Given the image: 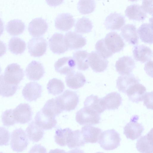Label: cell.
I'll list each match as a JSON object with an SVG mask.
<instances>
[{
  "instance_id": "29",
  "label": "cell",
  "mask_w": 153,
  "mask_h": 153,
  "mask_svg": "<svg viewBox=\"0 0 153 153\" xmlns=\"http://www.w3.org/2000/svg\"><path fill=\"white\" fill-rule=\"evenodd\" d=\"M125 13L129 19L138 21H144L147 16V13L143 10L141 6L137 4L128 6Z\"/></svg>"
},
{
  "instance_id": "26",
  "label": "cell",
  "mask_w": 153,
  "mask_h": 153,
  "mask_svg": "<svg viewBox=\"0 0 153 153\" xmlns=\"http://www.w3.org/2000/svg\"><path fill=\"white\" fill-rule=\"evenodd\" d=\"M133 56L137 61L143 63L151 60L152 57V51L149 47L141 45L134 47Z\"/></svg>"
},
{
  "instance_id": "23",
  "label": "cell",
  "mask_w": 153,
  "mask_h": 153,
  "mask_svg": "<svg viewBox=\"0 0 153 153\" xmlns=\"http://www.w3.org/2000/svg\"><path fill=\"white\" fill-rule=\"evenodd\" d=\"M65 82L69 88L76 89L83 86L86 80L82 73L74 71L66 75Z\"/></svg>"
},
{
  "instance_id": "35",
  "label": "cell",
  "mask_w": 153,
  "mask_h": 153,
  "mask_svg": "<svg viewBox=\"0 0 153 153\" xmlns=\"http://www.w3.org/2000/svg\"><path fill=\"white\" fill-rule=\"evenodd\" d=\"M25 29L24 23L19 19H14L9 22L7 24L6 29L11 35L16 36L22 34Z\"/></svg>"
},
{
  "instance_id": "53",
  "label": "cell",
  "mask_w": 153,
  "mask_h": 153,
  "mask_svg": "<svg viewBox=\"0 0 153 153\" xmlns=\"http://www.w3.org/2000/svg\"><path fill=\"white\" fill-rule=\"evenodd\" d=\"M128 0L130 1H131V2H134V1H137L139 0Z\"/></svg>"
},
{
  "instance_id": "42",
  "label": "cell",
  "mask_w": 153,
  "mask_h": 153,
  "mask_svg": "<svg viewBox=\"0 0 153 153\" xmlns=\"http://www.w3.org/2000/svg\"><path fill=\"white\" fill-rule=\"evenodd\" d=\"M72 130L69 128L58 129L55 132V141L59 145L65 146L67 143L69 134Z\"/></svg>"
},
{
  "instance_id": "17",
  "label": "cell",
  "mask_w": 153,
  "mask_h": 153,
  "mask_svg": "<svg viewBox=\"0 0 153 153\" xmlns=\"http://www.w3.org/2000/svg\"><path fill=\"white\" fill-rule=\"evenodd\" d=\"M115 67L117 72L121 75L129 74L135 67L134 59L130 56H123L117 61Z\"/></svg>"
},
{
  "instance_id": "49",
  "label": "cell",
  "mask_w": 153,
  "mask_h": 153,
  "mask_svg": "<svg viewBox=\"0 0 153 153\" xmlns=\"http://www.w3.org/2000/svg\"><path fill=\"white\" fill-rule=\"evenodd\" d=\"M47 4L51 7H56L61 4L64 0H45Z\"/></svg>"
},
{
  "instance_id": "1",
  "label": "cell",
  "mask_w": 153,
  "mask_h": 153,
  "mask_svg": "<svg viewBox=\"0 0 153 153\" xmlns=\"http://www.w3.org/2000/svg\"><path fill=\"white\" fill-rule=\"evenodd\" d=\"M121 139L119 134L114 129L106 130L102 132L98 139L101 147L106 150H111L120 145Z\"/></svg>"
},
{
  "instance_id": "34",
  "label": "cell",
  "mask_w": 153,
  "mask_h": 153,
  "mask_svg": "<svg viewBox=\"0 0 153 153\" xmlns=\"http://www.w3.org/2000/svg\"><path fill=\"white\" fill-rule=\"evenodd\" d=\"M85 143L81 131L79 130H72L69 134L67 144L69 148H77L84 146Z\"/></svg>"
},
{
  "instance_id": "6",
  "label": "cell",
  "mask_w": 153,
  "mask_h": 153,
  "mask_svg": "<svg viewBox=\"0 0 153 153\" xmlns=\"http://www.w3.org/2000/svg\"><path fill=\"white\" fill-rule=\"evenodd\" d=\"M48 43L46 39L42 37H34L28 42L27 48L31 56L39 57L46 52Z\"/></svg>"
},
{
  "instance_id": "9",
  "label": "cell",
  "mask_w": 153,
  "mask_h": 153,
  "mask_svg": "<svg viewBox=\"0 0 153 153\" xmlns=\"http://www.w3.org/2000/svg\"><path fill=\"white\" fill-rule=\"evenodd\" d=\"M135 116L131 118L124 128L123 133L126 138L132 140L138 138L141 135L144 130L143 126L136 120Z\"/></svg>"
},
{
  "instance_id": "41",
  "label": "cell",
  "mask_w": 153,
  "mask_h": 153,
  "mask_svg": "<svg viewBox=\"0 0 153 153\" xmlns=\"http://www.w3.org/2000/svg\"><path fill=\"white\" fill-rule=\"evenodd\" d=\"M96 7L94 0H79L77 4V9L82 14H87L93 12Z\"/></svg>"
},
{
  "instance_id": "10",
  "label": "cell",
  "mask_w": 153,
  "mask_h": 153,
  "mask_svg": "<svg viewBox=\"0 0 153 153\" xmlns=\"http://www.w3.org/2000/svg\"><path fill=\"white\" fill-rule=\"evenodd\" d=\"M64 39L66 45L69 50L82 48L86 44V39L76 32L69 31L65 34Z\"/></svg>"
},
{
  "instance_id": "27",
  "label": "cell",
  "mask_w": 153,
  "mask_h": 153,
  "mask_svg": "<svg viewBox=\"0 0 153 153\" xmlns=\"http://www.w3.org/2000/svg\"><path fill=\"white\" fill-rule=\"evenodd\" d=\"M121 34L124 39L129 44L134 45L138 43L139 36L134 25L128 24L124 25L121 29Z\"/></svg>"
},
{
  "instance_id": "36",
  "label": "cell",
  "mask_w": 153,
  "mask_h": 153,
  "mask_svg": "<svg viewBox=\"0 0 153 153\" xmlns=\"http://www.w3.org/2000/svg\"><path fill=\"white\" fill-rule=\"evenodd\" d=\"M26 48L25 42L18 37H13L10 40L8 48L12 53L18 55L23 53Z\"/></svg>"
},
{
  "instance_id": "5",
  "label": "cell",
  "mask_w": 153,
  "mask_h": 153,
  "mask_svg": "<svg viewBox=\"0 0 153 153\" xmlns=\"http://www.w3.org/2000/svg\"><path fill=\"white\" fill-rule=\"evenodd\" d=\"M28 144L27 137L22 129H16L12 132L11 136L10 145L13 151L22 152L26 149Z\"/></svg>"
},
{
  "instance_id": "24",
  "label": "cell",
  "mask_w": 153,
  "mask_h": 153,
  "mask_svg": "<svg viewBox=\"0 0 153 153\" xmlns=\"http://www.w3.org/2000/svg\"><path fill=\"white\" fill-rule=\"evenodd\" d=\"M81 132L85 143H95L98 142L102 130L91 125H86L82 128Z\"/></svg>"
},
{
  "instance_id": "7",
  "label": "cell",
  "mask_w": 153,
  "mask_h": 153,
  "mask_svg": "<svg viewBox=\"0 0 153 153\" xmlns=\"http://www.w3.org/2000/svg\"><path fill=\"white\" fill-rule=\"evenodd\" d=\"M32 109L27 103H21L13 109V114L16 123L25 124L30 122L32 116Z\"/></svg>"
},
{
  "instance_id": "20",
  "label": "cell",
  "mask_w": 153,
  "mask_h": 153,
  "mask_svg": "<svg viewBox=\"0 0 153 153\" xmlns=\"http://www.w3.org/2000/svg\"><path fill=\"white\" fill-rule=\"evenodd\" d=\"M125 23V18L123 16L114 12L110 13L106 17L104 24L107 29L116 30H120Z\"/></svg>"
},
{
  "instance_id": "31",
  "label": "cell",
  "mask_w": 153,
  "mask_h": 153,
  "mask_svg": "<svg viewBox=\"0 0 153 153\" xmlns=\"http://www.w3.org/2000/svg\"><path fill=\"white\" fill-rule=\"evenodd\" d=\"M89 54L84 50L78 51L73 53V58L79 70L84 71L89 68Z\"/></svg>"
},
{
  "instance_id": "45",
  "label": "cell",
  "mask_w": 153,
  "mask_h": 153,
  "mask_svg": "<svg viewBox=\"0 0 153 153\" xmlns=\"http://www.w3.org/2000/svg\"><path fill=\"white\" fill-rule=\"evenodd\" d=\"M10 139V133L5 128L0 127V146L7 145Z\"/></svg>"
},
{
  "instance_id": "40",
  "label": "cell",
  "mask_w": 153,
  "mask_h": 153,
  "mask_svg": "<svg viewBox=\"0 0 153 153\" xmlns=\"http://www.w3.org/2000/svg\"><path fill=\"white\" fill-rule=\"evenodd\" d=\"M65 88L63 82L61 80L56 78L51 79L47 85L48 93L53 95L60 94Z\"/></svg>"
},
{
  "instance_id": "39",
  "label": "cell",
  "mask_w": 153,
  "mask_h": 153,
  "mask_svg": "<svg viewBox=\"0 0 153 153\" xmlns=\"http://www.w3.org/2000/svg\"><path fill=\"white\" fill-rule=\"evenodd\" d=\"M93 27L91 21L88 18L82 17L78 19L75 25L76 33L84 34L90 32Z\"/></svg>"
},
{
  "instance_id": "50",
  "label": "cell",
  "mask_w": 153,
  "mask_h": 153,
  "mask_svg": "<svg viewBox=\"0 0 153 153\" xmlns=\"http://www.w3.org/2000/svg\"><path fill=\"white\" fill-rule=\"evenodd\" d=\"M6 51L7 47L6 44L0 40V57L5 53Z\"/></svg>"
},
{
  "instance_id": "2",
  "label": "cell",
  "mask_w": 153,
  "mask_h": 153,
  "mask_svg": "<svg viewBox=\"0 0 153 153\" xmlns=\"http://www.w3.org/2000/svg\"><path fill=\"white\" fill-rule=\"evenodd\" d=\"M55 99L62 111H70L74 110L79 102V96L77 93L70 90H65Z\"/></svg>"
},
{
  "instance_id": "16",
  "label": "cell",
  "mask_w": 153,
  "mask_h": 153,
  "mask_svg": "<svg viewBox=\"0 0 153 153\" xmlns=\"http://www.w3.org/2000/svg\"><path fill=\"white\" fill-rule=\"evenodd\" d=\"M48 25L46 21L42 18L33 19L29 23L28 30L32 36L39 37L43 35L47 31Z\"/></svg>"
},
{
  "instance_id": "22",
  "label": "cell",
  "mask_w": 153,
  "mask_h": 153,
  "mask_svg": "<svg viewBox=\"0 0 153 153\" xmlns=\"http://www.w3.org/2000/svg\"><path fill=\"white\" fill-rule=\"evenodd\" d=\"M75 20L69 13H62L58 15L55 20V26L57 29L67 31L74 25Z\"/></svg>"
},
{
  "instance_id": "28",
  "label": "cell",
  "mask_w": 153,
  "mask_h": 153,
  "mask_svg": "<svg viewBox=\"0 0 153 153\" xmlns=\"http://www.w3.org/2000/svg\"><path fill=\"white\" fill-rule=\"evenodd\" d=\"M139 82V79L133 74L131 73L119 76L117 80L116 86L120 91L126 93L127 90L130 87Z\"/></svg>"
},
{
  "instance_id": "19",
  "label": "cell",
  "mask_w": 153,
  "mask_h": 153,
  "mask_svg": "<svg viewBox=\"0 0 153 153\" xmlns=\"http://www.w3.org/2000/svg\"><path fill=\"white\" fill-rule=\"evenodd\" d=\"M101 102L105 110H114L121 104L122 98L119 93L112 92L101 98Z\"/></svg>"
},
{
  "instance_id": "25",
  "label": "cell",
  "mask_w": 153,
  "mask_h": 153,
  "mask_svg": "<svg viewBox=\"0 0 153 153\" xmlns=\"http://www.w3.org/2000/svg\"><path fill=\"white\" fill-rule=\"evenodd\" d=\"M136 147L141 153H153L152 128L146 135L141 137L137 140Z\"/></svg>"
},
{
  "instance_id": "14",
  "label": "cell",
  "mask_w": 153,
  "mask_h": 153,
  "mask_svg": "<svg viewBox=\"0 0 153 153\" xmlns=\"http://www.w3.org/2000/svg\"><path fill=\"white\" fill-rule=\"evenodd\" d=\"M76 65L74 59L71 56H67L58 59L54 64V67L57 72L67 75L74 71Z\"/></svg>"
},
{
  "instance_id": "43",
  "label": "cell",
  "mask_w": 153,
  "mask_h": 153,
  "mask_svg": "<svg viewBox=\"0 0 153 153\" xmlns=\"http://www.w3.org/2000/svg\"><path fill=\"white\" fill-rule=\"evenodd\" d=\"M95 48L97 52L105 59L110 57L113 54L107 48L105 44L104 39H100L97 42Z\"/></svg>"
},
{
  "instance_id": "48",
  "label": "cell",
  "mask_w": 153,
  "mask_h": 153,
  "mask_svg": "<svg viewBox=\"0 0 153 153\" xmlns=\"http://www.w3.org/2000/svg\"><path fill=\"white\" fill-rule=\"evenodd\" d=\"M144 70L147 74L152 77V61H149L145 64Z\"/></svg>"
},
{
  "instance_id": "11",
  "label": "cell",
  "mask_w": 153,
  "mask_h": 153,
  "mask_svg": "<svg viewBox=\"0 0 153 153\" xmlns=\"http://www.w3.org/2000/svg\"><path fill=\"white\" fill-rule=\"evenodd\" d=\"M42 87L36 82L27 83L22 91V95L27 101L31 102L36 100L41 96Z\"/></svg>"
},
{
  "instance_id": "33",
  "label": "cell",
  "mask_w": 153,
  "mask_h": 153,
  "mask_svg": "<svg viewBox=\"0 0 153 153\" xmlns=\"http://www.w3.org/2000/svg\"><path fill=\"white\" fill-rule=\"evenodd\" d=\"M84 107L96 111L99 114L105 110L101 102V98L93 94L87 97L84 102Z\"/></svg>"
},
{
  "instance_id": "15",
  "label": "cell",
  "mask_w": 153,
  "mask_h": 153,
  "mask_svg": "<svg viewBox=\"0 0 153 153\" xmlns=\"http://www.w3.org/2000/svg\"><path fill=\"white\" fill-rule=\"evenodd\" d=\"M25 74L29 80L36 81L39 80L44 76L45 71L41 63L36 61H33L27 67Z\"/></svg>"
},
{
  "instance_id": "46",
  "label": "cell",
  "mask_w": 153,
  "mask_h": 153,
  "mask_svg": "<svg viewBox=\"0 0 153 153\" xmlns=\"http://www.w3.org/2000/svg\"><path fill=\"white\" fill-rule=\"evenodd\" d=\"M141 6L143 10L146 13L152 14L153 0H143Z\"/></svg>"
},
{
  "instance_id": "32",
  "label": "cell",
  "mask_w": 153,
  "mask_h": 153,
  "mask_svg": "<svg viewBox=\"0 0 153 153\" xmlns=\"http://www.w3.org/2000/svg\"><path fill=\"white\" fill-rule=\"evenodd\" d=\"M25 131L29 139L35 142L40 140L43 137L44 134L42 129L38 126L34 121L29 124Z\"/></svg>"
},
{
  "instance_id": "54",
  "label": "cell",
  "mask_w": 153,
  "mask_h": 153,
  "mask_svg": "<svg viewBox=\"0 0 153 153\" xmlns=\"http://www.w3.org/2000/svg\"><path fill=\"white\" fill-rule=\"evenodd\" d=\"M1 67H0V74L1 72Z\"/></svg>"
},
{
  "instance_id": "37",
  "label": "cell",
  "mask_w": 153,
  "mask_h": 153,
  "mask_svg": "<svg viewBox=\"0 0 153 153\" xmlns=\"http://www.w3.org/2000/svg\"><path fill=\"white\" fill-rule=\"evenodd\" d=\"M18 85H13L6 82L4 79L3 75H0V95L8 97L13 95L18 88Z\"/></svg>"
},
{
  "instance_id": "38",
  "label": "cell",
  "mask_w": 153,
  "mask_h": 153,
  "mask_svg": "<svg viewBox=\"0 0 153 153\" xmlns=\"http://www.w3.org/2000/svg\"><path fill=\"white\" fill-rule=\"evenodd\" d=\"M41 110L45 113L53 117L63 111L57 105L55 98H53L48 100Z\"/></svg>"
},
{
  "instance_id": "12",
  "label": "cell",
  "mask_w": 153,
  "mask_h": 153,
  "mask_svg": "<svg viewBox=\"0 0 153 153\" xmlns=\"http://www.w3.org/2000/svg\"><path fill=\"white\" fill-rule=\"evenodd\" d=\"M49 45L50 50L54 53L62 54L68 50L64 36L61 33H54L49 40Z\"/></svg>"
},
{
  "instance_id": "3",
  "label": "cell",
  "mask_w": 153,
  "mask_h": 153,
  "mask_svg": "<svg viewBox=\"0 0 153 153\" xmlns=\"http://www.w3.org/2000/svg\"><path fill=\"white\" fill-rule=\"evenodd\" d=\"M76 120L82 125H91L98 124L100 119V114L84 107L77 111Z\"/></svg>"
},
{
  "instance_id": "18",
  "label": "cell",
  "mask_w": 153,
  "mask_h": 153,
  "mask_svg": "<svg viewBox=\"0 0 153 153\" xmlns=\"http://www.w3.org/2000/svg\"><path fill=\"white\" fill-rule=\"evenodd\" d=\"M34 119L36 124L45 130L52 129L56 126L57 124L55 117L46 114L41 109L36 113Z\"/></svg>"
},
{
  "instance_id": "4",
  "label": "cell",
  "mask_w": 153,
  "mask_h": 153,
  "mask_svg": "<svg viewBox=\"0 0 153 153\" xmlns=\"http://www.w3.org/2000/svg\"><path fill=\"white\" fill-rule=\"evenodd\" d=\"M24 76L23 69L16 63L8 65L6 68L3 75L4 80L7 83L18 85Z\"/></svg>"
},
{
  "instance_id": "13",
  "label": "cell",
  "mask_w": 153,
  "mask_h": 153,
  "mask_svg": "<svg viewBox=\"0 0 153 153\" xmlns=\"http://www.w3.org/2000/svg\"><path fill=\"white\" fill-rule=\"evenodd\" d=\"M88 63L92 70L96 72L104 71L108 67V60L100 55L97 52L93 51L89 53Z\"/></svg>"
},
{
  "instance_id": "47",
  "label": "cell",
  "mask_w": 153,
  "mask_h": 153,
  "mask_svg": "<svg viewBox=\"0 0 153 153\" xmlns=\"http://www.w3.org/2000/svg\"><path fill=\"white\" fill-rule=\"evenodd\" d=\"M153 92H146L143 98L144 105L148 109H152Z\"/></svg>"
},
{
  "instance_id": "44",
  "label": "cell",
  "mask_w": 153,
  "mask_h": 153,
  "mask_svg": "<svg viewBox=\"0 0 153 153\" xmlns=\"http://www.w3.org/2000/svg\"><path fill=\"white\" fill-rule=\"evenodd\" d=\"M13 109L6 110L1 115L2 121L4 126H10L16 123L13 114Z\"/></svg>"
},
{
  "instance_id": "30",
  "label": "cell",
  "mask_w": 153,
  "mask_h": 153,
  "mask_svg": "<svg viewBox=\"0 0 153 153\" xmlns=\"http://www.w3.org/2000/svg\"><path fill=\"white\" fill-rule=\"evenodd\" d=\"M139 36L141 41L150 44L153 43V28L152 23L142 24L137 30Z\"/></svg>"
},
{
  "instance_id": "52",
  "label": "cell",
  "mask_w": 153,
  "mask_h": 153,
  "mask_svg": "<svg viewBox=\"0 0 153 153\" xmlns=\"http://www.w3.org/2000/svg\"><path fill=\"white\" fill-rule=\"evenodd\" d=\"M4 30V23L0 18V36L2 34Z\"/></svg>"
},
{
  "instance_id": "21",
  "label": "cell",
  "mask_w": 153,
  "mask_h": 153,
  "mask_svg": "<svg viewBox=\"0 0 153 153\" xmlns=\"http://www.w3.org/2000/svg\"><path fill=\"white\" fill-rule=\"evenodd\" d=\"M146 91V87L139 82L130 87L127 90L126 93L130 100L138 103L143 100Z\"/></svg>"
},
{
  "instance_id": "51",
  "label": "cell",
  "mask_w": 153,
  "mask_h": 153,
  "mask_svg": "<svg viewBox=\"0 0 153 153\" xmlns=\"http://www.w3.org/2000/svg\"><path fill=\"white\" fill-rule=\"evenodd\" d=\"M39 145L34 146L30 151H39V152H40V151H41L42 152H46V149L43 147L42 146L39 149H38Z\"/></svg>"
},
{
  "instance_id": "8",
  "label": "cell",
  "mask_w": 153,
  "mask_h": 153,
  "mask_svg": "<svg viewBox=\"0 0 153 153\" xmlns=\"http://www.w3.org/2000/svg\"><path fill=\"white\" fill-rule=\"evenodd\" d=\"M104 39L107 48L113 53L119 52L123 48L125 43L123 40L117 33L111 32L107 34Z\"/></svg>"
}]
</instances>
